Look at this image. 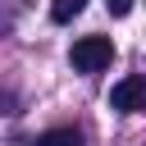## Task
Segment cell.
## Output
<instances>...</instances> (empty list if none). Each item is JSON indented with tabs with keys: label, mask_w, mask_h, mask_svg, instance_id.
Returning <instances> with one entry per match:
<instances>
[{
	"label": "cell",
	"mask_w": 146,
	"mask_h": 146,
	"mask_svg": "<svg viewBox=\"0 0 146 146\" xmlns=\"http://www.w3.org/2000/svg\"><path fill=\"white\" fill-rule=\"evenodd\" d=\"M68 59H73L78 73H100V68H110V59H114V41H110V36H78L73 50H68Z\"/></svg>",
	"instance_id": "obj_1"
},
{
	"label": "cell",
	"mask_w": 146,
	"mask_h": 146,
	"mask_svg": "<svg viewBox=\"0 0 146 146\" xmlns=\"http://www.w3.org/2000/svg\"><path fill=\"white\" fill-rule=\"evenodd\" d=\"M141 100H146V82L132 73V78H119L114 87H110V105L114 110H123V114H132V110H141Z\"/></svg>",
	"instance_id": "obj_2"
},
{
	"label": "cell",
	"mask_w": 146,
	"mask_h": 146,
	"mask_svg": "<svg viewBox=\"0 0 146 146\" xmlns=\"http://www.w3.org/2000/svg\"><path fill=\"white\" fill-rule=\"evenodd\" d=\"M32 146H82V137H78L73 128H50V132H41Z\"/></svg>",
	"instance_id": "obj_3"
},
{
	"label": "cell",
	"mask_w": 146,
	"mask_h": 146,
	"mask_svg": "<svg viewBox=\"0 0 146 146\" xmlns=\"http://www.w3.org/2000/svg\"><path fill=\"white\" fill-rule=\"evenodd\" d=\"M82 9H87V0H50V18L55 23H73Z\"/></svg>",
	"instance_id": "obj_4"
},
{
	"label": "cell",
	"mask_w": 146,
	"mask_h": 146,
	"mask_svg": "<svg viewBox=\"0 0 146 146\" xmlns=\"http://www.w3.org/2000/svg\"><path fill=\"white\" fill-rule=\"evenodd\" d=\"M105 5H110V14H114V18H123V14H132V0H105Z\"/></svg>",
	"instance_id": "obj_5"
}]
</instances>
